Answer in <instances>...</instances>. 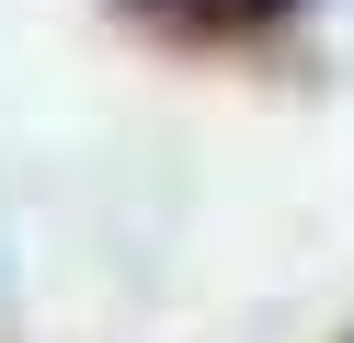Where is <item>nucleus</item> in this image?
Listing matches in <instances>:
<instances>
[{"label": "nucleus", "mask_w": 354, "mask_h": 343, "mask_svg": "<svg viewBox=\"0 0 354 343\" xmlns=\"http://www.w3.org/2000/svg\"><path fill=\"white\" fill-rule=\"evenodd\" d=\"M138 35H171V46H252L274 23H297L308 0H115Z\"/></svg>", "instance_id": "f257e3e1"}, {"label": "nucleus", "mask_w": 354, "mask_h": 343, "mask_svg": "<svg viewBox=\"0 0 354 343\" xmlns=\"http://www.w3.org/2000/svg\"><path fill=\"white\" fill-rule=\"evenodd\" d=\"M343 343H354V332H343Z\"/></svg>", "instance_id": "f03ea898"}]
</instances>
